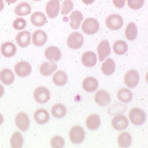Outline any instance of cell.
Returning <instances> with one entry per match:
<instances>
[{
    "label": "cell",
    "mask_w": 148,
    "mask_h": 148,
    "mask_svg": "<svg viewBox=\"0 0 148 148\" xmlns=\"http://www.w3.org/2000/svg\"><path fill=\"white\" fill-rule=\"evenodd\" d=\"M24 139L19 132H15L10 139V145L12 148H20L23 147Z\"/></svg>",
    "instance_id": "obj_33"
},
{
    "label": "cell",
    "mask_w": 148,
    "mask_h": 148,
    "mask_svg": "<svg viewBox=\"0 0 148 148\" xmlns=\"http://www.w3.org/2000/svg\"><path fill=\"white\" fill-rule=\"evenodd\" d=\"M99 22L93 18H88L85 19L82 25V30L86 35H93L99 31Z\"/></svg>",
    "instance_id": "obj_3"
},
{
    "label": "cell",
    "mask_w": 148,
    "mask_h": 148,
    "mask_svg": "<svg viewBox=\"0 0 148 148\" xmlns=\"http://www.w3.org/2000/svg\"><path fill=\"white\" fill-rule=\"evenodd\" d=\"M98 86H99V82L97 79L92 76L86 77L83 82V90L87 92H94L95 90H97Z\"/></svg>",
    "instance_id": "obj_17"
},
{
    "label": "cell",
    "mask_w": 148,
    "mask_h": 148,
    "mask_svg": "<svg viewBox=\"0 0 148 148\" xmlns=\"http://www.w3.org/2000/svg\"><path fill=\"white\" fill-rule=\"evenodd\" d=\"M16 41L22 48H25L31 43V34L28 31H22L16 35Z\"/></svg>",
    "instance_id": "obj_16"
},
{
    "label": "cell",
    "mask_w": 148,
    "mask_h": 148,
    "mask_svg": "<svg viewBox=\"0 0 148 148\" xmlns=\"http://www.w3.org/2000/svg\"><path fill=\"white\" fill-rule=\"evenodd\" d=\"M126 106H123L122 104L117 103L114 104L113 106H111L109 109V113L111 115L116 114V113H124L126 110Z\"/></svg>",
    "instance_id": "obj_37"
},
{
    "label": "cell",
    "mask_w": 148,
    "mask_h": 148,
    "mask_svg": "<svg viewBox=\"0 0 148 148\" xmlns=\"http://www.w3.org/2000/svg\"><path fill=\"white\" fill-rule=\"evenodd\" d=\"M118 145L120 147H129L132 143V137L128 132H123L118 136L117 138Z\"/></svg>",
    "instance_id": "obj_28"
},
{
    "label": "cell",
    "mask_w": 148,
    "mask_h": 148,
    "mask_svg": "<svg viewBox=\"0 0 148 148\" xmlns=\"http://www.w3.org/2000/svg\"><path fill=\"white\" fill-rule=\"evenodd\" d=\"M31 23L35 26H42L47 22L46 16L42 12H36L31 16Z\"/></svg>",
    "instance_id": "obj_25"
},
{
    "label": "cell",
    "mask_w": 148,
    "mask_h": 148,
    "mask_svg": "<svg viewBox=\"0 0 148 148\" xmlns=\"http://www.w3.org/2000/svg\"><path fill=\"white\" fill-rule=\"evenodd\" d=\"M60 2L59 0H50L46 7V13L50 18H54L59 15Z\"/></svg>",
    "instance_id": "obj_11"
},
{
    "label": "cell",
    "mask_w": 148,
    "mask_h": 148,
    "mask_svg": "<svg viewBox=\"0 0 148 148\" xmlns=\"http://www.w3.org/2000/svg\"><path fill=\"white\" fill-rule=\"evenodd\" d=\"M140 80L138 72L135 69H130L124 75V83L128 87L134 89L137 86Z\"/></svg>",
    "instance_id": "obj_7"
},
{
    "label": "cell",
    "mask_w": 148,
    "mask_h": 148,
    "mask_svg": "<svg viewBox=\"0 0 148 148\" xmlns=\"http://www.w3.org/2000/svg\"><path fill=\"white\" fill-rule=\"evenodd\" d=\"M116 69L115 62L111 58H108L102 65V72L106 76H110L114 73Z\"/></svg>",
    "instance_id": "obj_30"
},
{
    "label": "cell",
    "mask_w": 148,
    "mask_h": 148,
    "mask_svg": "<svg viewBox=\"0 0 148 148\" xmlns=\"http://www.w3.org/2000/svg\"><path fill=\"white\" fill-rule=\"evenodd\" d=\"M68 76L66 73L62 70H59L53 76V81L54 84L58 86H62L66 84Z\"/></svg>",
    "instance_id": "obj_26"
},
{
    "label": "cell",
    "mask_w": 148,
    "mask_h": 148,
    "mask_svg": "<svg viewBox=\"0 0 148 148\" xmlns=\"http://www.w3.org/2000/svg\"><path fill=\"white\" fill-rule=\"evenodd\" d=\"M67 45L70 49H79L83 44V37L79 32H74L69 35L67 38Z\"/></svg>",
    "instance_id": "obj_6"
},
{
    "label": "cell",
    "mask_w": 148,
    "mask_h": 148,
    "mask_svg": "<svg viewBox=\"0 0 148 148\" xmlns=\"http://www.w3.org/2000/svg\"><path fill=\"white\" fill-rule=\"evenodd\" d=\"M12 26L15 29L22 30L25 29L26 26V21L23 18H18L15 19L12 23Z\"/></svg>",
    "instance_id": "obj_39"
},
{
    "label": "cell",
    "mask_w": 148,
    "mask_h": 148,
    "mask_svg": "<svg viewBox=\"0 0 148 148\" xmlns=\"http://www.w3.org/2000/svg\"><path fill=\"white\" fill-rule=\"evenodd\" d=\"M127 4L130 9L137 10L142 8L144 4V0H127Z\"/></svg>",
    "instance_id": "obj_38"
},
{
    "label": "cell",
    "mask_w": 148,
    "mask_h": 148,
    "mask_svg": "<svg viewBox=\"0 0 148 148\" xmlns=\"http://www.w3.org/2000/svg\"><path fill=\"white\" fill-rule=\"evenodd\" d=\"M113 51L116 55L122 56L127 53L128 50V46L127 42L123 40H118L113 44Z\"/></svg>",
    "instance_id": "obj_34"
},
{
    "label": "cell",
    "mask_w": 148,
    "mask_h": 148,
    "mask_svg": "<svg viewBox=\"0 0 148 148\" xmlns=\"http://www.w3.org/2000/svg\"><path fill=\"white\" fill-rule=\"evenodd\" d=\"M0 80L5 85H11L15 80V76L11 69H2V71L0 72Z\"/></svg>",
    "instance_id": "obj_23"
},
{
    "label": "cell",
    "mask_w": 148,
    "mask_h": 148,
    "mask_svg": "<svg viewBox=\"0 0 148 148\" xmlns=\"http://www.w3.org/2000/svg\"><path fill=\"white\" fill-rule=\"evenodd\" d=\"M16 124L21 131L25 132L29 129L30 124V120L29 116L25 112L18 113L16 116Z\"/></svg>",
    "instance_id": "obj_8"
},
{
    "label": "cell",
    "mask_w": 148,
    "mask_h": 148,
    "mask_svg": "<svg viewBox=\"0 0 148 148\" xmlns=\"http://www.w3.org/2000/svg\"><path fill=\"white\" fill-rule=\"evenodd\" d=\"M82 1H83V2L84 3V4L90 5V4H92L95 0H82Z\"/></svg>",
    "instance_id": "obj_41"
},
{
    "label": "cell",
    "mask_w": 148,
    "mask_h": 148,
    "mask_svg": "<svg viewBox=\"0 0 148 148\" xmlns=\"http://www.w3.org/2000/svg\"><path fill=\"white\" fill-rule=\"evenodd\" d=\"M50 144L53 148H62L65 146V140L61 136H55L51 139Z\"/></svg>",
    "instance_id": "obj_35"
},
{
    "label": "cell",
    "mask_w": 148,
    "mask_h": 148,
    "mask_svg": "<svg viewBox=\"0 0 148 148\" xmlns=\"http://www.w3.org/2000/svg\"><path fill=\"white\" fill-rule=\"evenodd\" d=\"M112 127L116 130H123L129 125V120L124 115H116L111 121Z\"/></svg>",
    "instance_id": "obj_10"
},
{
    "label": "cell",
    "mask_w": 148,
    "mask_h": 148,
    "mask_svg": "<svg viewBox=\"0 0 148 148\" xmlns=\"http://www.w3.org/2000/svg\"><path fill=\"white\" fill-rule=\"evenodd\" d=\"M137 27L134 23H130L125 29V36L128 40L133 41L137 37Z\"/></svg>",
    "instance_id": "obj_31"
},
{
    "label": "cell",
    "mask_w": 148,
    "mask_h": 148,
    "mask_svg": "<svg viewBox=\"0 0 148 148\" xmlns=\"http://www.w3.org/2000/svg\"><path fill=\"white\" fill-rule=\"evenodd\" d=\"M33 1H41V0H33Z\"/></svg>",
    "instance_id": "obj_46"
},
{
    "label": "cell",
    "mask_w": 148,
    "mask_h": 148,
    "mask_svg": "<svg viewBox=\"0 0 148 148\" xmlns=\"http://www.w3.org/2000/svg\"><path fill=\"white\" fill-rule=\"evenodd\" d=\"M125 2L126 0H113V2L116 7L119 9H121L125 5Z\"/></svg>",
    "instance_id": "obj_40"
},
{
    "label": "cell",
    "mask_w": 148,
    "mask_h": 148,
    "mask_svg": "<svg viewBox=\"0 0 148 148\" xmlns=\"http://www.w3.org/2000/svg\"><path fill=\"white\" fill-rule=\"evenodd\" d=\"M57 69V65L55 62H44L39 67V72L42 75L49 76L52 75Z\"/></svg>",
    "instance_id": "obj_19"
},
{
    "label": "cell",
    "mask_w": 148,
    "mask_h": 148,
    "mask_svg": "<svg viewBox=\"0 0 148 148\" xmlns=\"http://www.w3.org/2000/svg\"><path fill=\"white\" fill-rule=\"evenodd\" d=\"M48 39L47 34L42 30H37L32 36V42L36 46H42Z\"/></svg>",
    "instance_id": "obj_15"
},
{
    "label": "cell",
    "mask_w": 148,
    "mask_h": 148,
    "mask_svg": "<svg viewBox=\"0 0 148 148\" xmlns=\"http://www.w3.org/2000/svg\"><path fill=\"white\" fill-rule=\"evenodd\" d=\"M117 98L119 100L125 103H128L133 99V93L127 88H122L117 92Z\"/></svg>",
    "instance_id": "obj_32"
},
{
    "label": "cell",
    "mask_w": 148,
    "mask_h": 148,
    "mask_svg": "<svg viewBox=\"0 0 148 148\" xmlns=\"http://www.w3.org/2000/svg\"><path fill=\"white\" fill-rule=\"evenodd\" d=\"M3 116H2V115L0 113V125H2V123H3Z\"/></svg>",
    "instance_id": "obj_45"
},
{
    "label": "cell",
    "mask_w": 148,
    "mask_h": 148,
    "mask_svg": "<svg viewBox=\"0 0 148 148\" xmlns=\"http://www.w3.org/2000/svg\"><path fill=\"white\" fill-rule=\"evenodd\" d=\"M16 51H17L16 46L11 42H4L1 46V53L5 57H12L16 53Z\"/></svg>",
    "instance_id": "obj_20"
},
{
    "label": "cell",
    "mask_w": 148,
    "mask_h": 148,
    "mask_svg": "<svg viewBox=\"0 0 148 148\" xmlns=\"http://www.w3.org/2000/svg\"><path fill=\"white\" fill-rule=\"evenodd\" d=\"M129 117L133 124L136 126H140L145 123L147 115L145 112L140 108L134 107L130 110Z\"/></svg>",
    "instance_id": "obj_1"
},
{
    "label": "cell",
    "mask_w": 148,
    "mask_h": 148,
    "mask_svg": "<svg viewBox=\"0 0 148 148\" xmlns=\"http://www.w3.org/2000/svg\"><path fill=\"white\" fill-rule=\"evenodd\" d=\"M5 92V90H4V87L2 86V85H0V98L3 96Z\"/></svg>",
    "instance_id": "obj_42"
},
{
    "label": "cell",
    "mask_w": 148,
    "mask_h": 148,
    "mask_svg": "<svg viewBox=\"0 0 148 148\" xmlns=\"http://www.w3.org/2000/svg\"><path fill=\"white\" fill-rule=\"evenodd\" d=\"M97 56L92 51L86 52L82 56V62L86 67H92L97 64Z\"/></svg>",
    "instance_id": "obj_18"
},
{
    "label": "cell",
    "mask_w": 148,
    "mask_h": 148,
    "mask_svg": "<svg viewBox=\"0 0 148 148\" xmlns=\"http://www.w3.org/2000/svg\"><path fill=\"white\" fill-rule=\"evenodd\" d=\"M17 0H5V2L9 4H12V3H15Z\"/></svg>",
    "instance_id": "obj_44"
},
{
    "label": "cell",
    "mask_w": 148,
    "mask_h": 148,
    "mask_svg": "<svg viewBox=\"0 0 148 148\" xmlns=\"http://www.w3.org/2000/svg\"><path fill=\"white\" fill-rule=\"evenodd\" d=\"M51 113H52L54 117L57 118V119H60V118H63L66 115L67 109L63 104L57 103L55 104L52 107Z\"/></svg>",
    "instance_id": "obj_29"
},
{
    "label": "cell",
    "mask_w": 148,
    "mask_h": 148,
    "mask_svg": "<svg viewBox=\"0 0 148 148\" xmlns=\"http://www.w3.org/2000/svg\"><path fill=\"white\" fill-rule=\"evenodd\" d=\"M70 18V23L69 25L71 26L73 29H77L79 28L81 24V22L83 21V16L82 12L79 11H74L69 16Z\"/></svg>",
    "instance_id": "obj_24"
},
{
    "label": "cell",
    "mask_w": 148,
    "mask_h": 148,
    "mask_svg": "<svg viewBox=\"0 0 148 148\" xmlns=\"http://www.w3.org/2000/svg\"><path fill=\"white\" fill-rule=\"evenodd\" d=\"M35 100L39 103H46L50 99V92L47 88L44 86H39L33 92Z\"/></svg>",
    "instance_id": "obj_4"
},
{
    "label": "cell",
    "mask_w": 148,
    "mask_h": 148,
    "mask_svg": "<svg viewBox=\"0 0 148 148\" xmlns=\"http://www.w3.org/2000/svg\"><path fill=\"white\" fill-rule=\"evenodd\" d=\"M95 101L99 106H106L111 101L110 95L103 90H99L95 94Z\"/></svg>",
    "instance_id": "obj_14"
},
{
    "label": "cell",
    "mask_w": 148,
    "mask_h": 148,
    "mask_svg": "<svg viewBox=\"0 0 148 148\" xmlns=\"http://www.w3.org/2000/svg\"><path fill=\"white\" fill-rule=\"evenodd\" d=\"M106 25L111 30L120 29L123 25V19L118 14H112L106 18Z\"/></svg>",
    "instance_id": "obj_5"
},
{
    "label": "cell",
    "mask_w": 148,
    "mask_h": 148,
    "mask_svg": "<svg viewBox=\"0 0 148 148\" xmlns=\"http://www.w3.org/2000/svg\"><path fill=\"white\" fill-rule=\"evenodd\" d=\"M32 7L28 2H23L17 5L15 8V13L18 16H28L31 12Z\"/></svg>",
    "instance_id": "obj_27"
},
{
    "label": "cell",
    "mask_w": 148,
    "mask_h": 148,
    "mask_svg": "<svg viewBox=\"0 0 148 148\" xmlns=\"http://www.w3.org/2000/svg\"><path fill=\"white\" fill-rule=\"evenodd\" d=\"M4 8V2L2 0H0V11H2Z\"/></svg>",
    "instance_id": "obj_43"
},
{
    "label": "cell",
    "mask_w": 148,
    "mask_h": 148,
    "mask_svg": "<svg viewBox=\"0 0 148 148\" xmlns=\"http://www.w3.org/2000/svg\"><path fill=\"white\" fill-rule=\"evenodd\" d=\"M31 72H32V67L28 62L22 61L18 62L15 66V73L19 77H26L29 76Z\"/></svg>",
    "instance_id": "obj_9"
},
{
    "label": "cell",
    "mask_w": 148,
    "mask_h": 148,
    "mask_svg": "<svg viewBox=\"0 0 148 148\" xmlns=\"http://www.w3.org/2000/svg\"><path fill=\"white\" fill-rule=\"evenodd\" d=\"M69 136L72 143L79 144L83 143V140H85V131L83 127L76 125L70 129Z\"/></svg>",
    "instance_id": "obj_2"
},
{
    "label": "cell",
    "mask_w": 148,
    "mask_h": 148,
    "mask_svg": "<svg viewBox=\"0 0 148 148\" xmlns=\"http://www.w3.org/2000/svg\"><path fill=\"white\" fill-rule=\"evenodd\" d=\"M101 120L97 114H91L86 118V126L90 130H96L100 127Z\"/></svg>",
    "instance_id": "obj_22"
},
{
    "label": "cell",
    "mask_w": 148,
    "mask_h": 148,
    "mask_svg": "<svg viewBox=\"0 0 148 148\" xmlns=\"http://www.w3.org/2000/svg\"><path fill=\"white\" fill-rule=\"evenodd\" d=\"M34 120L38 124H46L49 120V113L45 109L37 110L34 113Z\"/></svg>",
    "instance_id": "obj_21"
},
{
    "label": "cell",
    "mask_w": 148,
    "mask_h": 148,
    "mask_svg": "<svg viewBox=\"0 0 148 148\" xmlns=\"http://www.w3.org/2000/svg\"><path fill=\"white\" fill-rule=\"evenodd\" d=\"M61 51L56 46H49L45 51V57L50 62H58L61 59Z\"/></svg>",
    "instance_id": "obj_13"
},
{
    "label": "cell",
    "mask_w": 148,
    "mask_h": 148,
    "mask_svg": "<svg viewBox=\"0 0 148 148\" xmlns=\"http://www.w3.org/2000/svg\"><path fill=\"white\" fill-rule=\"evenodd\" d=\"M97 53H98L99 60L100 62H103L108 56H110L111 53V49L110 43L107 40H103L98 45Z\"/></svg>",
    "instance_id": "obj_12"
},
{
    "label": "cell",
    "mask_w": 148,
    "mask_h": 148,
    "mask_svg": "<svg viewBox=\"0 0 148 148\" xmlns=\"http://www.w3.org/2000/svg\"><path fill=\"white\" fill-rule=\"evenodd\" d=\"M73 9V3L71 0H65L64 2H62L61 14L66 16L69 12H70Z\"/></svg>",
    "instance_id": "obj_36"
}]
</instances>
